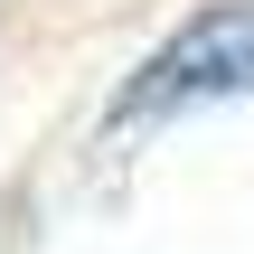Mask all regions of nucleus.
Returning <instances> with one entry per match:
<instances>
[{
  "instance_id": "nucleus-1",
  "label": "nucleus",
  "mask_w": 254,
  "mask_h": 254,
  "mask_svg": "<svg viewBox=\"0 0 254 254\" xmlns=\"http://www.w3.org/2000/svg\"><path fill=\"white\" fill-rule=\"evenodd\" d=\"M236 94H254V0H217L132 66V85L113 94V123H160V113L236 104Z\"/></svg>"
}]
</instances>
